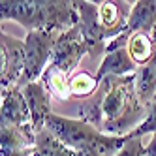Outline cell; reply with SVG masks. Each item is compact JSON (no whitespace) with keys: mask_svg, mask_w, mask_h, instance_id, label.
<instances>
[{"mask_svg":"<svg viewBox=\"0 0 156 156\" xmlns=\"http://www.w3.org/2000/svg\"><path fill=\"white\" fill-rule=\"evenodd\" d=\"M107 92L102 104L104 124L107 136H130L147 119L149 107L139 102L136 90V73L124 77H105Z\"/></svg>","mask_w":156,"mask_h":156,"instance_id":"cell-1","label":"cell"},{"mask_svg":"<svg viewBox=\"0 0 156 156\" xmlns=\"http://www.w3.org/2000/svg\"><path fill=\"white\" fill-rule=\"evenodd\" d=\"M0 17L23 25L27 32H66L79 23L73 0H2Z\"/></svg>","mask_w":156,"mask_h":156,"instance_id":"cell-2","label":"cell"},{"mask_svg":"<svg viewBox=\"0 0 156 156\" xmlns=\"http://www.w3.org/2000/svg\"><path fill=\"white\" fill-rule=\"evenodd\" d=\"M45 128L77 156H115L130 136H107L81 119H68L51 113Z\"/></svg>","mask_w":156,"mask_h":156,"instance_id":"cell-3","label":"cell"},{"mask_svg":"<svg viewBox=\"0 0 156 156\" xmlns=\"http://www.w3.org/2000/svg\"><path fill=\"white\" fill-rule=\"evenodd\" d=\"M60 32H51V30H32L27 32L25 38V57H27V68L21 83L17 85L23 88L28 83H36L41 79V75L49 68L53 51L57 45V40Z\"/></svg>","mask_w":156,"mask_h":156,"instance_id":"cell-4","label":"cell"},{"mask_svg":"<svg viewBox=\"0 0 156 156\" xmlns=\"http://www.w3.org/2000/svg\"><path fill=\"white\" fill-rule=\"evenodd\" d=\"M87 55H88V45L83 40L79 23H77L73 28L62 32L58 36L49 66L70 77L72 73H75V68L79 66V62Z\"/></svg>","mask_w":156,"mask_h":156,"instance_id":"cell-5","label":"cell"},{"mask_svg":"<svg viewBox=\"0 0 156 156\" xmlns=\"http://www.w3.org/2000/svg\"><path fill=\"white\" fill-rule=\"evenodd\" d=\"M0 57H2V68H0L2 88L19 85L27 68L25 40H17L2 32V36H0Z\"/></svg>","mask_w":156,"mask_h":156,"instance_id":"cell-6","label":"cell"},{"mask_svg":"<svg viewBox=\"0 0 156 156\" xmlns=\"http://www.w3.org/2000/svg\"><path fill=\"white\" fill-rule=\"evenodd\" d=\"M34 143L32 126L0 124V156H32Z\"/></svg>","mask_w":156,"mask_h":156,"instance_id":"cell-7","label":"cell"},{"mask_svg":"<svg viewBox=\"0 0 156 156\" xmlns=\"http://www.w3.org/2000/svg\"><path fill=\"white\" fill-rule=\"evenodd\" d=\"M0 124H13V126H30L32 124L28 102H27L23 90L17 85L2 88Z\"/></svg>","mask_w":156,"mask_h":156,"instance_id":"cell-8","label":"cell"},{"mask_svg":"<svg viewBox=\"0 0 156 156\" xmlns=\"http://www.w3.org/2000/svg\"><path fill=\"white\" fill-rule=\"evenodd\" d=\"M23 94L28 102V109H30V117H32V132L40 133L41 130H45V122L49 119L51 111V94L45 87L41 85V81L36 83H28L23 88Z\"/></svg>","mask_w":156,"mask_h":156,"instance_id":"cell-9","label":"cell"},{"mask_svg":"<svg viewBox=\"0 0 156 156\" xmlns=\"http://www.w3.org/2000/svg\"><path fill=\"white\" fill-rule=\"evenodd\" d=\"M139 66L132 60L128 47H120L113 53H107L102 58L98 66V72L94 73L96 81L102 83L105 77H124V75H132L137 72Z\"/></svg>","mask_w":156,"mask_h":156,"instance_id":"cell-10","label":"cell"},{"mask_svg":"<svg viewBox=\"0 0 156 156\" xmlns=\"http://www.w3.org/2000/svg\"><path fill=\"white\" fill-rule=\"evenodd\" d=\"M126 30L130 34L143 32V34L156 36V0H137V2H133Z\"/></svg>","mask_w":156,"mask_h":156,"instance_id":"cell-11","label":"cell"},{"mask_svg":"<svg viewBox=\"0 0 156 156\" xmlns=\"http://www.w3.org/2000/svg\"><path fill=\"white\" fill-rule=\"evenodd\" d=\"M136 90L139 102L149 107L156 100V57L145 66H139L136 72Z\"/></svg>","mask_w":156,"mask_h":156,"instance_id":"cell-12","label":"cell"},{"mask_svg":"<svg viewBox=\"0 0 156 156\" xmlns=\"http://www.w3.org/2000/svg\"><path fill=\"white\" fill-rule=\"evenodd\" d=\"M126 47H128L132 60L137 66H145L156 57V36L136 32V34L130 36Z\"/></svg>","mask_w":156,"mask_h":156,"instance_id":"cell-13","label":"cell"},{"mask_svg":"<svg viewBox=\"0 0 156 156\" xmlns=\"http://www.w3.org/2000/svg\"><path fill=\"white\" fill-rule=\"evenodd\" d=\"M32 156H77V152L72 151L70 147H66L64 143H60L45 128L40 133H36V143H34Z\"/></svg>","mask_w":156,"mask_h":156,"instance_id":"cell-14","label":"cell"},{"mask_svg":"<svg viewBox=\"0 0 156 156\" xmlns=\"http://www.w3.org/2000/svg\"><path fill=\"white\" fill-rule=\"evenodd\" d=\"M41 85L49 90L51 96H55L57 100H60V102H66V100H70V77L55 70V68H49L45 70V73L41 75Z\"/></svg>","mask_w":156,"mask_h":156,"instance_id":"cell-15","label":"cell"},{"mask_svg":"<svg viewBox=\"0 0 156 156\" xmlns=\"http://www.w3.org/2000/svg\"><path fill=\"white\" fill-rule=\"evenodd\" d=\"M98 87H100V83L96 81V77L85 70H79L70 75V96L72 98L87 100L98 90Z\"/></svg>","mask_w":156,"mask_h":156,"instance_id":"cell-16","label":"cell"},{"mask_svg":"<svg viewBox=\"0 0 156 156\" xmlns=\"http://www.w3.org/2000/svg\"><path fill=\"white\" fill-rule=\"evenodd\" d=\"M147 133H156V100L149 105V113H147V119L143 120V124L136 132H132L130 136L143 137V136H147Z\"/></svg>","mask_w":156,"mask_h":156,"instance_id":"cell-17","label":"cell"},{"mask_svg":"<svg viewBox=\"0 0 156 156\" xmlns=\"http://www.w3.org/2000/svg\"><path fill=\"white\" fill-rule=\"evenodd\" d=\"M115 156H147V151H145V145H143V137L130 136V139L126 141V145Z\"/></svg>","mask_w":156,"mask_h":156,"instance_id":"cell-18","label":"cell"},{"mask_svg":"<svg viewBox=\"0 0 156 156\" xmlns=\"http://www.w3.org/2000/svg\"><path fill=\"white\" fill-rule=\"evenodd\" d=\"M145 151H147V156H156V133H152L151 141L145 145Z\"/></svg>","mask_w":156,"mask_h":156,"instance_id":"cell-19","label":"cell"}]
</instances>
